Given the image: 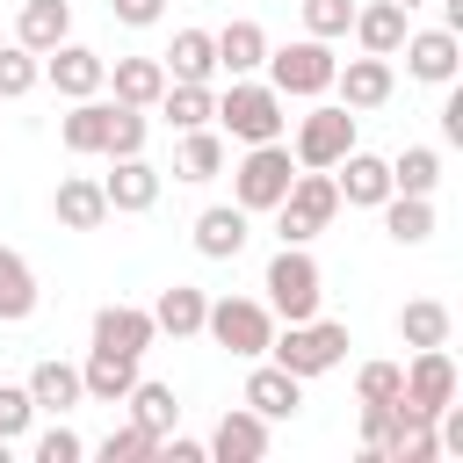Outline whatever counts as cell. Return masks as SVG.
I'll use <instances>...</instances> for the list:
<instances>
[{"instance_id":"obj_1","label":"cell","mask_w":463,"mask_h":463,"mask_svg":"<svg viewBox=\"0 0 463 463\" xmlns=\"http://www.w3.org/2000/svg\"><path fill=\"white\" fill-rule=\"evenodd\" d=\"M217 130H224V145H268V137L289 130V101H282L260 72L224 80V87H217Z\"/></svg>"},{"instance_id":"obj_2","label":"cell","mask_w":463,"mask_h":463,"mask_svg":"<svg viewBox=\"0 0 463 463\" xmlns=\"http://www.w3.org/2000/svg\"><path fill=\"white\" fill-rule=\"evenodd\" d=\"M354 123H362V116H354L347 101H326V94H318V101H311V109L282 130V145H289V159H297V166L333 174V166L354 152Z\"/></svg>"},{"instance_id":"obj_3","label":"cell","mask_w":463,"mask_h":463,"mask_svg":"<svg viewBox=\"0 0 463 463\" xmlns=\"http://www.w3.org/2000/svg\"><path fill=\"white\" fill-rule=\"evenodd\" d=\"M260 304L275 311V326H297V318H318V304H326V275H318V260H311V246H275L268 253V275H260Z\"/></svg>"},{"instance_id":"obj_4","label":"cell","mask_w":463,"mask_h":463,"mask_svg":"<svg viewBox=\"0 0 463 463\" xmlns=\"http://www.w3.org/2000/svg\"><path fill=\"white\" fill-rule=\"evenodd\" d=\"M224 166H232V203H239L246 217H268V210L289 195V181H297V159H289L282 137L239 145V159H224Z\"/></svg>"},{"instance_id":"obj_5","label":"cell","mask_w":463,"mask_h":463,"mask_svg":"<svg viewBox=\"0 0 463 463\" xmlns=\"http://www.w3.org/2000/svg\"><path fill=\"white\" fill-rule=\"evenodd\" d=\"M347 326L340 318H297V326H275V340H268V362H282L289 376H333L340 362H347Z\"/></svg>"},{"instance_id":"obj_6","label":"cell","mask_w":463,"mask_h":463,"mask_svg":"<svg viewBox=\"0 0 463 463\" xmlns=\"http://www.w3.org/2000/svg\"><path fill=\"white\" fill-rule=\"evenodd\" d=\"M333 43H318V36H297V43H268V65H260V80L282 94V101H318V94H333Z\"/></svg>"},{"instance_id":"obj_7","label":"cell","mask_w":463,"mask_h":463,"mask_svg":"<svg viewBox=\"0 0 463 463\" xmlns=\"http://www.w3.org/2000/svg\"><path fill=\"white\" fill-rule=\"evenodd\" d=\"M275 217V239L282 246H311L333 217H340V188H333V174H318V166H297V181H289V195L268 210Z\"/></svg>"},{"instance_id":"obj_8","label":"cell","mask_w":463,"mask_h":463,"mask_svg":"<svg viewBox=\"0 0 463 463\" xmlns=\"http://www.w3.org/2000/svg\"><path fill=\"white\" fill-rule=\"evenodd\" d=\"M203 333L224 347V354H239V362H260L268 354V340H275V311L260 304V297H210V311H203Z\"/></svg>"},{"instance_id":"obj_9","label":"cell","mask_w":463,"mask_h":463,"mask_svg":"<svg viewBox=\"0 0 463 463\" xmlns=\"http://www.w3.org/2000/svg\"><path fill=\"white\" fill-rule=\"evenodd\" d=\"M456 391H463L456 354H449V347H412V362H405V383H398L391 412H398V420H434Z\"/></svg>"},{"instance_id":"obj_10","label":"cell","mask_w":463,"mask_h":463,"mask_svg":"<svg viewBox=\"0 0 463 463\" xmlns=\"http://www.w3.org/2000/svg\"><path fill=\"white\" fill-rule=\"evenodd\" d=\"M398 58H405V80H420V87H449L456 72H463V36L456 29H405V43H398Z\"/></svg>"},{"instance_id":"obj_11","label":"cell","mask_w":463,"mask_h":463,"mask_svg":"<svg viewBox=\"0 0 463 463\" xmlns=\"http://www.w3.org/2000/svg\"><path fill=\"white\" fill-rule=\"evenodd\" d=\"M43 80H51L65 101H87V94H101V87H109V58H101L94 43L65 36V43H51V51H43Z\"/></svg>"},{"instance_id":"obj_12","label":"cell","mask_w":463,"mask_h":463,"mask_svg":"<svg viewBox=\"0 0 463 463\" xmlns=\"http://www.w3.org/2000/svg\"><path fill=\"white\" fill-rule=\"evenodd\" d=\"M203 449H210V463H260V456L275 449V420H260L253 405H232V412L203 434Z\"/></svg>"},{"instance_id":"obj_13","label":"cell","mask_w":463,"mask_h":463,"mask_svg":"<svg viewBox=\"0 0 463 463\" xmlns=\"http://www.w3.org/2000/svg\"><path fill=\"white\" fill-rule=\"evenodd\" d=\"M391 94H398V65H391V58H369V51H362V58H340V65H333V101H347L354 116L383 109Z\"/></svg>"},{"instance_id":"obj_14","label":"cell","mask_w":463,"mask_h":463,"mask_svg":"<svg viewBox=\"0 0 463 463\" xmlns=\"http://www.w3.org/2000/svg\"><path fill=\"white\" fill-rule=\"evenodd\" d=\"M159 188H166V174H159L145 152H130V159H109V174H101L109 217H145V210L159 203Z\"/></svg>"},{"instance_id":"obj_15","label":"cell","mask_w":463,"mask_h":463,"mask_svg":"<svg viewBox=\"0 0 463 463\" xmlns=\"http://www.w3.org/2000/svg\"><path fill=\"white\" fill-rule=\"evenodd\" d=\"M87 340L94 347H109V354H152V340H159V326H152V311L145 304H101L94 311V326H87Z\"/></svg>"},{"instance_id":"obj_16","label":"cell","mask_w":463,"mask_h":463,"mask_svg":"<svg viewBox=\"0 0 463 463\" xmlns=\"http://www.w3.org/2000/svg\"><path fill=\"white\" fill-rule=\"evenodd\" d=\"M188 239H195V253H203V260H239V253H246V239H253V217H246L239 203H210V210H195Z\"/></svg>"},{"instance_id":"obj_17","label":"cell","mask_w":463,"mask_h":463,"mask_svg":"<svg viewBox=\"0 0 463 463\" xmlns=\"http://www.w3.org/2000/svg\"><path fill=\"white\" fill-rule=\"evenodd\" d=\"M239 405H253L260 420H297V412H304V376H289L282 362L260 354V362L246 369V398H239Z\"/></svg>"},{"instance_id":"obj_18","label":"cell","mask_w":463,"mask_h":463,"mask_svg":"<svg viewBox=\"0 0 463 463\" xmlns=\"http://www.w3.org/2000/svg\"><path fill=\"white\" fill-rule=\"evenodd\" d=\"M333 188H340V203H347V210H376V203L391 195V159L354 145V152L333 166Z\"/></svg>"},{"instance_id":"obj_19","label":"cell","mask_w":463,"mask_h":463,"mask_svg":"<svg viewBox=\"0 0 463 463\" xmlns=\"http://www.w3.org/2000/svg\"><path fill=\"white\" fill-rule=\"evenodd\" d=\"M51 217L65 232H101L109 224V195H101V174H65L51 188Z\"/></svg>"},{"instance_id":"obj_20","label":"cell","mask_w":463,"mask_h":463,"mask_svg":"<svg viewBox=\"0 0 463 463\" xmlns=\"http://www.w3.org/2000/svg\"><path fill=\"white\" fill-rule=\"evenodd\" d=\"M405 29H412V14H405L398 0H354V22H347V36H354L369 58H398Z\"/></svg>"},{"instance_id":"obj_21","label":"cell","mask_w":463,"mask_h":463,"mask_svg":"<svg viewBox=\"0 0 463 463\" xmlns=\"http://www.w3.org/2000/svg\"><path fill=\"white\" fill-rule=\"evenodd\" d=\"M109 94H87V101H65V116H58V145L72 152V159H101V145H109Z\"/></svg>"},{"instance_id":"obj_22","label":"cell","mask_w":463,"mask_h":463,"mask_svg":"<svg viewBox=\"0 0 463 463\" xmlns=\"http://www.w3.org/2000/svg\"><path fill=\"white\" fill-rule=\"evenodd\" d=\"M174 137H181V145H174V181L203 188V181H217V174H224L232 145H224V130H217V123H203V130H174Z\"/></svg>"},{"instance_id":"obj_23","label":"cell","mask_w":463,"mask_h":463,"mask_svg":"<svg viewBox=\"0 0 463 463\" xmlns=\"http://www.w3.org/2000/svg\"><path fill=\"white\" fill-rule=\"evenodd\" d=\"M145 311H152L159 340H195V333H203V311H210V289H195V282H166Z\"/></svg>"},{"instance_id":"obj_24","label":"cell","mask_w":463,"mask_h":463,"mask_svg":"<svg viewBox=\"0 0 463 463\" xmlns=\"http://www.w3.org/2000/svg\"><path fill=\"white\" fill-rule=\"evenodd\" d=\"M210 36H217V72H224V80H246V72H260V65H268V29H260V22H246V14H239V22L210 29Z\"/></svg>"},{"instance_id":"obj_25","label":"cell","mask_w":463,"mask_h":463,"mask_svg":"<svg viewBox=\"0 0 463 463\" xmlns=\"http://www.w3.org/2000/svg\"><path fill=\"white\" fill-rule=\"evenodd\" d=\"M166 80H195V87H217V36L210 29H174V43L159 51Z\"/></svg>"},{"instance_id":"obj_26","label":"cell","mask_w":463,"mask_h":463,"mask_svg":"<svg viewBox=\"0 0 463 463\" xmlns=\"http://www.w3.org/2000/svg\"><path fill=\"white\" fill-rule=\"evenodd\" d=\"M145 369H137V354H109V347H87V362H80V391L94 398V405H123V391L137 383Z\"/></svg>"},{"instance_id":"obj_27","label":"cell","mask_w":463,"mask_h":463,"mask_svg":"<svg viewBox=\"0 0 463 463\" xmlns=\"http://www.w3.org/2000/svg\"><path fill=\"white\" fill-rule=\"evenodd\" d=\"M123 405H130V427H145L152 441H166V434L181 427V398H174V383H159V376H137V383L123 391Z\"/></svg>"},{"instance_id":"obj_28","label":"cell","mask_w":463,"mask_h":463,"mask_svg":"<svg viewBox=\"0 0 463 463\" xmlns=\"http://www.w3.org/2000/svg\"><path fill=\"white\" fill-rule=\"evenodd\" d=\"M72 36V0H22L14 7V43L22 51H51V43H65Z\"/></svg>"},{"instance_id":"obj_29","label":"cell","mask_w":463,"mask_h":463,"mask_svg":"<svg viewBox=\"0 0 463 463\" xmlns=\"http://www.w3.org/2000/svg\"><path fill=\"white\" fill-rule=\"evenodd\" d=\"M36 304H43V282H36L29 253L0 246V326H22V318H36Z\"/></svg>"},{"instance_id":"obj_30","label":"cell","mask_w":463,"mask_h":463,"mask_svg":"<svg viewBox=\"0 0 463 463\" xmlns=\"http://www.w3.org/2000/svg\"><path fill=\"white\" fill-rule=\"evenodd\" d=\"M152 116H159L166 130H203V123H217V87H195V80H166V94L152 101Z\"/></svg>"},{"instance_id":"obj_31","label":"cell","mask_w":463,"mask_h":463,"mask_svg":"<svg viewBox=\"0 0 463 463\" xmlns=\"http://www.w3.org/2000/svg\"><path fill=\"white\" fill-rule=\"evenodd\" d=\"M29 398H36V412H51V420H65L72 405H87V391H80V362H36L29 369Z\"/></svg>"},{"instance_id":"obj_32","label":"cell","mask_w":463,"mask_h":463,"mask_svg":"<svg viewBox=\"0 0 463 463\" xmlns=\"http://www.w3.org/2000/svg\"><path fill=\"white\" fill-rule=\"evenodd\" d=\"M101 94H109V101H130V109H152V101L166 94V65H159V58H116Z\"/></svg>"},{"instance_id":"obj_33","label":"cell","mask_w":463,"mask_h":463,"mask_svg":"<svg viewBox=\"0 0 463 463\" xmlns=\"http://www.w3.org/2000/svg\"><path fill=\"white\" fill-rule=\"evenodd\" d=\"M376 210H383V239L391 246H427L434 239V195H398L391 188Z\"/></svg>"},{"instance_id":"obj_34","label":"cell","mask_w":463,"mask_h":463,"mask_svg":"<svg viewBox=\"0 0 463 463\" xmlns=\"http://www.w3.org/2000/svg\"><path fill=\"white\" fill-rule=\"evenodd\" d=\"M449 333H456V311H449L441 297L398 304V340H405V347H449Z\"/></svg>"},{"instance_id":"obj_35","label":"cell","mask_w":463,"mask_h":463,"mask_svg":"<svg viewBox=\"0 0 463 463\" xmlns=\"http://www.w3.org/2000/svg\"><path fill=\"white\" fill-rule=\"evenodd\" d=\"M391 188H398V195H434V188H441V145H405V152H391Z\"/></svg>"},{"instance_id":"obj_36","label":"cell","mask_w":463,"mask_h":463,"mask_svg":"<svg viewBox=\"0 0 463 463\" xmlns=\"http://www.w3.org/2000/svg\"><path fill=\"white\" fill-rule=\"evenodd\" d=\"M145 137H152V109L116 101V109H109V145H101V159H130V152H145Z\"/></svg>"},{"instance_id":"obj_37","label":"cell","mask_w":463,"mask_h":463,"mask_svg":"<svg viewBox=\"0 0 463 463\" xmlns=\"http://www.w3.org/2000/svg\"><path fill=\"white\" fill-rule=\"evenodd\" d=\"M36 87H43V58L7 36V43H0V101H22V94H36Z\"/></svg>"},{"instance_id":"obj_38","label":"cell","mask_w":463,"mask_h":463,"mask_svg":"<svg viewBox=\"0 0 463 463\" xmlns=\"http://www.w3.org/2000/svg\"><path fill=\"white\" fill-rule=\"evenodd\" d=\"M94 456H101V463H152V456H159V441H152L145 427H130V420H123V427H109V434L94 441Z\"/></svg>"},{"instance_id":"obj_39","label":"cell","mask_w":463,"mask_h":463,"mask_svg":"<svg viewBox=\"0 0 463 463\" xmlns=\"http://www.w3.org/2000/svg\"><path fill=\"white\" fill-rule=\"evenodd\" d=\"M297 14H304V36L340 43V36H347V22H354V0H297Z\"/></svg>"},{"instance_id":"obj_40","label":"cell","mask_w":463,"mask_h":463,"mask_svg":"<svg viewBox=\"0 0 463 463\" xmlns=\"http://www.w3.org/2000/svg\"><path fill=\"white\" fill-rule=\"evenodd\" d=\"M405 383V362H362L354 369V405H391Z\"/></svg>"},{"instance_id":"obj_41","label":"cell","mask_w":463,"mask_h":463,"mask_svg":"<svg viewBox=\"0 0 463 463\" xmlns=\"http://www.w3.org/2000/svg\"><path fill=\"white\" fill-rule=\"evenodd\" d=\"M29 427H36L29 383H0V441H29Z\"/></svg>"},{"instance_id":"obj_42","label":"cell","mask_w":463,"mask_h":463,"mask_svg":"<svg viewBox=\"0 0 463 463\" xmlns=\"http://www.w3.org/2000/svg\"><path fill=\"white\" fill-rule=\"evenodd\" d=\"M29 456H36V463H80V456H87V441L58 420V427H43V434L29 441Z\"/></svg>"},{"instance_id":"obj_43","label":"cell","mask_w":463,"mask_h":463,"mask_svg":"<svg viewBox=\"0 0 463 463\" xmlns=\"http://www.w3.org/2000/svg\"><path fill=\"white\" fill-rule=\"evenodd\" d=\"M109 14H116L123 29H152V22L166 14V0H109Z\"/></svg>"},{"instance_id":"obj_44","label":"cell","mask_w":463,"mask_h":463,"mask_svg":"<svg viewBox=\"0 0 463 463\" xmlns=\"http://www.w3.org/2000/svg\"><path fill=\"white\" fill-rule=\"evenodd\" d=\"M441 145H463V94H456V80L441 87Z\"/></svg>"},{"instance_id":"obj_45","label":"cell","mask_w":463,"mask_h":463,"mask_svg":"<svg viewBox=\"0 0 463 463\" xmlns=\"http://www.w3.org/2000/svg\"><path fill=\"white\" fill-rule=\"evenodd\" d=\"M159 456H166V463H210V449H203L195 434H181V427H174V434L159 441Z\"/></svg>"},{"instance_id":"obj_46","label":"cell","mask_w":463,"mask_h":463,"mask_svg":"<svg viewBox=\"0 0 463 463\" xmlns=\"http://www.w3.org/2000/svg\"><path fill=\"white\" fill-rule=\"evenodd\" d=\"M398 7H405V14H412V7H427V0H398Z\"/></svg>"}]
</instances>
